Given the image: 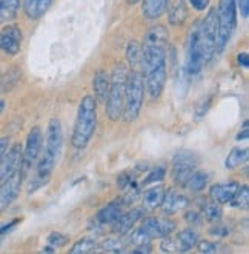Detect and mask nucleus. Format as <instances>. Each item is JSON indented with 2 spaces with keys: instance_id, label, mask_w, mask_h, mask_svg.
<instances>
[{
  "instance_id": "obj_33",
  "label": "nucleus",
  "mask_w": 249,
  "mask_h": 254,
  "mask_svg": "<svg viewBox=\"0 0 249 254\" xmlns=\"http://www.w3.org/2000/svg\"><path fill=\"white\" fill-rule=\"evenodd\" d=\"M68 236L62 234V233H57V231H52L50 236H48V245L52 247V248H57V247H65L68 244Z\"/></svg>"
},
{
  "instance_id": "obj_29",
  "label": "nucleus",
  "mask_w": 249,
  "mask_h": 254,
  "mask_svg": "<svg viewBox=\"0 0 249 254\" xmlns=\"http://www.w3.org/2000/svg\"><path fill=\"white\" fill-rule=\"evenodd\" d=\"M96 248H97V244L93 239H80V241H77L74 247L69 250V253L71 254H90V253H94Z\"/></svg>"
},
{
  "instance_id": "obj_4",
  "label": "nucleus",
  "mask_w": 249,
  "mask_h": 254,
  "mask_svg": "<svg viewBox=\"0 0 249 254\" xmlns=\"http://www.w3.org/2000/svg\"><path fill=\"white\" fill-rule=\"evenodd\" d=\"M145 100V80L140 71H128L123 97V119L131 124L139 117Z\"/></svg>"
},
{
  "instance_id": "obj_12",
  "label": "nucleus",
  "mask_w": 249,
  "mask_h": 254,
  "mask_svg": "<svg viewBox=\"0 0 249 254\" xmlns=\"http://www.w3.org/2000/svg\"><path fill=\"white\" fill-rule=\"evenodd\" d=\"M20 162H22V146L20 143H14L9 149H6V153L3 154L2 160H0V184L20 170Z\"/></svg>"
},
{
  "instance_id": "obj_21",
  "label": "nucleus",
  "mask_w": 249,
  "mask_h": 254,
  "mask_svg": "<svg viewBox=\"0 0 249 254\" xmlns=\"http://www.w3.org/2000/svg\"><path fill=\"white\" fill-rule=\"evenodd\" d=\"M122 214V202L114 200L103 206L96 216V222L100 225H111V223Z\"/></svg>"
},
{
  "instance_id": "obj_3",
  "label": "nucleus",
  "mask_w": 249,
  "mask_h": 254,
  "mask_svg": "<svg viewBox=\"0 0 249 254\" xmlns=\"http://www.w3.org/2000/svg\"><path fill=\"white\" fill-rule=\"evenodd\" d=\"M97 127V100L93 96H85L79 105L71 143L76 149H83L93 139Z\"/></svg>"
},
{
  "instance_id": "obj_18",
  "label": "nucleus",
  "mask_w": 249,
  "mask_h": 254,
  "mask_svg": "<svg viewBox=\"0 0 249 254\" xmlns=\"http://www.w3.org/2000/svg\"><path fill=\"white\" fill-rule=\"evenodd\" d=\"M52 5V0H23V12L28 19L37 20L45 16Z\"/></svg>"
},
{
  "instance_id": "obj_23",
  "label": "nucleus",
  "mask_w": 249,
  "mask_h": 254,
  "mask_svg": "<svg viewBox=\"0 0 249 254\" xmlns=\"http://www.w3.org/2000/svg\"><path fill=\"white\" fill-rule=\"evenodd\" d=\"M168 0H143L142 12L148 20H157L166 12Z\"/></svg>"
},
{
  "instance_id": "obj_2",
  "label": "nucleus",
  "mask_w": 249,
  "mask_h": 254,
  "mask_svg": "<svg viewBox=\"0 0 249 254\" xmlns=\"http://www.w3.org/2000/svg\"><path fill=\"white\" fill-rule=\"evenodd\" d=\"M63 146V128L58 119H51L48 128H47V136L42 145V151L39 154V159L36 162V173L31 179V182L28 185V192L33 194L42 187H45L51 174L55 168L57 159L62 153Z\"/></svg>"
},
{
  "instance_id": "obj_17",
  "label": "nucleus",
  "mask_w": 249,
  "mask_h": 254,
  "mask_svg": "<svg viewBox=\"0 0 249 254\" xmlns=\"http://www.w3.org/2000/svg\"><path fill=\"white\" fill-rule=\"evenodd\" d=\"M172 239V245H174V251H189L193 250L197 242H199V234L196 230L193 228H186V230H182L175 234L174 237L171 236Z\"/></svg>"
},
{
  "instance_id": "obj_5",
  "label": "nucleus",
  "mask_w": 249,
  "mask_h": 254,
  "mask_svg": "<svg viewBox=\"0 0 249 254\" xmlns=\"http://www.w3.org/2000/svg\"><path fill=\"white\" fill-rule=\"evenodd\" d=\"M217 9L215 53H222L237 28V0H220Z\"/></svg>"
},
{
  "instance_id": "obj_14",
  "label": "nucleus",
  "mask_w": 249,
  "mask_h": 254,
  "mask_svg": "<svg viewBox=\"0 0 249 254\" xmlns=\"http://www.w3.org/2000/svg\"><path fill=\"white\" fill-rule=\"evenodd\" d=\"M189 200L185 194H182L180 191H177L175 188H169L168 191H165V196H163V200H162V206L163 211L166 214H175L188 206Z\"/></svg>"
},
{
  "instance_id": "obj_41",
  "label": "nucleus",
  "mask_w": 249,
  "mask_h": 254,
  "mask_svg": "<svg viewBox=\"0 0 249 254\" xmlns=\"http://www.w3.org/2000/svg\"><path fill=\"white\" fill-rule=\"evenodd\" d=\"M237 62H239V65H240V66H243V68H248V66H249L248 53H242V54H239V56H237Z\"/></svg>"
},
{
  "instance_id": "obj_24",
  "label": "nucleus",
  "mask_w": 249,
  "mask_h": 254,
  "mask_svg": "<svg viewBox=\"0 0 249 254\" xmlns=\"http://www.w3.org/2000/svg\"><path fill=\"white\" fill-rule=\"evenodd\" d=\"M126 61L131 65V69L142 72V66H143V48H142V45L139 42L133 40V42L128 43V47H126Z\"/></svg>"
},
{
  "instance_id": "obj_42",
  "label": "nucleus",
  "mask_w": 249,
  "mask_h": 254,
  "mask_svg": "<svg viewBox=\"0 0 249 254\" xmlns=\"http://www.w3.org/2000/svg\"><path fill=\"white\" fill-rule=\"evenodd\" d=\"M248 122H245L243 125V131L240 129V134H237V140H243V139H248Z\"/></svg>"
},
{
  "instance_id": "obj_39",
  "label": "nucleus",
  "mask_w": 249,
  "mask_h": 254,
  "mask_svg": "<svg viewBox=\"0 0 249 254\" xmlns=\"http://www.w3.org/2000/svg\"><path fill=\"white\" fill-rule=\"evenodd\" d=\"M211 234L218 236V237H223V236H228L229 231H228L226 227H214V228H211Z\"/></svg>"
},
{
  "instance_id": "obj_16",
  "label": "nucleus",
  "mask_w": 249,
  "mask_h": 254,
  "mask_svg": "<svg viewBox=\"0 0 249 254\" xmlns=\"http://www.w3.org/2000/svg\"><path fill=\"white\" fill-rule=\"evenodd\" d=\"M143 216V210H131L128 213H122L119 217H117L111 225H112V231L115 234H126L136 227V223L142 219Z\"/></svg>"
},
{
  "instance_id": "obj_37",
  "label": "nucleus",
  "mask_w": 249,
  "mask_h": 254,
  "mask_svg": "<svg viewBox=\"0 0 249 254\" xmlns=\"http://www.w3.org/2000/svg\"><path fill=\"white\" fill-rule=\"evenodd\" d=\"M239 8L242 12V17L246 19L249 14V0H239Z\"/></svg>"
},
{
  "instance_id": "obj_26",
  "label": "nucleus",
  "mask_w": 249,
  "mask_h": 254,
  "mask_svg": "<svg viewBox=\"0 0 249 254\" xmlns=\"http://www.w3.org/2000/svg\"><path fill=\"white\" fill-rule=\"evenodd\" d=\"M208 181H209V177H208V174H206V173H204V171H197V170H194V171H193V174L189 176V179L186 181L185 187H186L189 191L199 192V191H203L204 188H206Z\"/></svg>"
},
{
  "instance_id": "obj_20",
  "label": "nucleus",
  "mask_w": 249,
  "mask_h": 254,
  "mask_svg": "<svg viewBox=\"0 0 249 254\" xmlns=\"http://www.w3.org/2000/svg\"><path fill=\"white\" fill-rule=\"evenodd\" d=\"M163 196H165L163 185H154L148 188L146 191H143V196H142L143 208L145 210H155V208L162 205Z\"/></svg>"
},
{
  "instance_id": "obj_13",
  "label": "nucleus",
  "mask_w": 249,
  "mask_h": 254,
  "mask_svg": "<svg viewBox=\"0 0 249 254\" xmlns=\"http://www.w3.org/2000/svg\"><path fill=\"white\" fill-rule=\"evenodd\" d=\"M175 222L171 219H163V217H149L142 223V230L148 234L151 239H162L165 236L172 234L175 231Z\"/></svg>"
},
{
  "instance_id": "obj_44",
  "label": "nucleus",
  "mask_w": 249,
  "mask_h": 254,
  "mask_svg": "<svg viewBox=\"0 0 249 254\" xmlns=\"http://www.w3.org/2000/svg\"><path fill=\"white\" fill-rule=\"evenodd\" d=\"M3 110H5V102H3V100H0V114L3 113Z\"/></svg>"
},
{
  "instance_id": "obj_35",
  "label": "nucleus",
  "mask_w": 249,
  "mask_h": 254,
  "mask_svg": "<svg viewBox=\"0 0 249 254\" xmlns=\"http://www.w3.org/2000/svg\"><path fill=\"white\" fill-rule=\"evenodd\" d=\"M189 3L197 11H204L209 6V0H189Z\"/></svg>"
},
{
  "instance_id": "obj_40",
  "label": "nucleus",
  "mask_w": 249,
  "mask_h": 254,
  "mask_svg": "<svg viewBox=\"0 0 249 254\" xmlns=\"http://www.w3.org/2000/svg\"><path fill=\"white\" fill-rule=\"evenodd\" d=\"M8 145H9V139H8V137H3V139H0V160H2L3 154L6 153V149H8Z\"/></svg>"
},
{
  "instance_id": "obj_30",
  "label": "nucleus",
  "mask_w": 249,
  "mask_h": 254,
  "mask_svg": "<svg viewBox=\"0 0 249 254\" xmlns=\"http://www.w3.org/2000/svg\"><path fill=\"white\" fill-rule=\"evenodd\" d=\"M229 203L234 208H243V210H246L248 205H249V191H248V187L246 185L240 187V190L237 191V194L234 196V199Z\"/></svg>"
},
{
  "instance_id": "obj_22",
  "label": "nucleus",
  "mask_w": 249,
  "mask_h": 254,
  "mask_svg": "<svg viewBox=\"0 0 249 254\" xmlns=\"http://www.w3.org/2000/svg\"><path fill=\"white\" fill-rule=\"evenodd\" d=\"M93 88H94V99L97 102H105L108 96V89H109V76L106 71L99 69L94 76L93 80Z\"/></svg>"
},
{
  "instance_id": "obj_1",
  "label": "nucleus",
  "mask_w": 249,
  "mask_h": 254,
  "mask_svg": "<svg viewBox=\"0 0 249 254\" xmlns=\"http://www.w3.org/2000/svg\"><path fill=\"white\" fill-rule=\"evenodd\" d=\"M168 29L163 25H154L146 31L143 37V80L145 88L152 100L162 96L166 83V47H168Z\"/></svg>"
},
{
  "instance_id": "obj_19",
  "label": "nucleus",
  "mask_w": 249,
  "mask_h": 254,
  "mask_svg": "<svg viewBox=\"0 0 249 254\" xmlns=\"http://www.w3.org/2000/svg\"><path fill=\"white\" fill-rule=\"evenodd\" d=\"M166 11L171 25H182L188 17L186 0H168Z\"/></svg>"
},
{
  "instance_id": "obj_9",
  "label": "nucleus",
  "mask_w": 249,
  "mask_h": 254,
  "mask_svg": "<svg viewBox=\"0 0 249 254\" xmlns=\"http://www.w3.org/2000/svg\"><path fill=\"white\" fill-rule=\"evenodd\" d=\"M199 165V157L193 151L182 149L172 159V182L175 185H183Z\"/></svg>"
},
{
  "instance_id": "obj_28",
  "label": "nucleus",
  "mask_w": 249,
  "mask_h": 254,
  "mask_svg": "<svg viewBox=\"0 0 249 254\" xmlns=\"http://www.w3.org/2000/svg\"><path fill=\"white\" fill-rule=\"evenodd\" d=\"M222 216H223V211H222L220 203H217L214 200L204 203V206H203V217L206 219L208 222L215 223V222H218V220L222 219Z\"/></svg>"
},
{
  "instance_id": "obj_34",
  "label": "nucleus",
  "mask_w": 249,
  "mask_h": 254,
  "mask_svg": "<svg viewBox=\"0 0 249 254\" xmlns=\"http://www.w3.org/2000/svg\"><path fill=\"white\" fill-rule=\"evenodd\" d=\"M197 247H199V251L200 253H204V254H211V253H215L217 251V245L214 242H209V241L197 242Z\"/></svg>"
},
{
  "instance_id": "obj_15",
  "label": "nucleus",
  "mask_w": 249,
  "mask_h": 254,
  "mask_svg": "<svg viewBox=\"0 0 249 254\" xmlns=\"http://www.w3.org/2000/svg\"><path fill=\"white\" fill-rule=\"evenodd\" d=\"M240 184L236 182V181H231V182H226V184H217V185H212L211 190H209V194H211V199L217 203H229L234 196L237 194V191L240 190Z\"/></svg>"
},
{
  "instance_id": "obj_10",
  "label": "nucleus",
  "mask_w": 249,
  "mask_h": 254,
  "mask_svg": "<svg viewBox=\"0 0 249 254\" xmlns=\"http://www.w3.org/2000/svg\"><path fill=\"white\" fill-rule=\"evenodd\" d=\"M23 179L25 177L19 170L0 184V214L5 213L8 208L14 203V200L19 197Z\"/></svg>"
},
{
  "instance_id": "obj_7",
  "label": "nucleus",
  "mask_w": 249,
  "mask_h": 254,
  "mask_svg": "<svg viewBox=\"0 0 249 254\" xmlns=\"http://www.w3.org/2000/svg\"><path fill=\"white\" fill-rule=\"evenodd\" d=\"M208 64L206 57L203 54L201 45L199 40V31H197V22L189 29V34L186 39V48H185V72L188 76H196L201 72L204 65Z\"/></svg>"
},
{
  "instance_id": "obj_31",
  "label": "nucleus",
  "mask_w": 249,
  "mask_h": 254,
  "mask_svg": "<svg viewBox=\"0 0 249 254\" xmlns=\"http://www.w3.org/2000/svg\"><path fill=\"white\" fill-rule=\"evenodd\" d=\"M165 174H166V171H165L163 167H157V168L151 170V173L146 176V179L142 182V185L146 187V185H151V184H155V182H162L165 179Z\"/></svg>"
},
{
  "instance_id": "obj_6",
  "label": "nucleus",
  "mask_w": 249,
  "mask_h": 254,
  "mask_svg": "<svg viewBox=\"0 0 249 254\" xmlns=\"http://www.w3.org/2000/svg\"><path fill=\"white\" fill-rule=\"evenodd\" d=\"M128 69L123 65H117L109 76V89L105 100V111L109 121L117 122L123 113V97H125V82Z\"/></svg>"
},
{
  "instance_id": "obj_32",
  "label": "nucleus",
  "mask_w": 249,
  "mask_h": 254,
  "mask_svg": "<svg viewBox=\"0 0 249 254\" xmlns=\"http://www.w3.org/2000/svg\"><path fill=\"white\" fill-rule=\"evenodd\" d=\"M123 245L125 244L120 241V239L109 237V239H106L103 244H101V250L111 251V253H120V251H123Z\"/></svg>"
},
{
  "instance_id": "obj_43",
  "label": "nucleus",
  "mask_w": 249,
  "mask_h": 254,
  "mask_svg": "<svg viewBox=\"0 0 249 254\" xmlns=\"http://www.w3.org/2000/svg\"><path fill=\"white\" fill-rule=\"evenodd\" d=\"M139 2H142V0H126V3H129V5H136Z\"/></svg>"
},
{
  "instance_id": "obj_36",
  "label": "nucleus",
  "mask_w": 249,
  "mask_h": 254,
  "mask_svg": "<svg viewBox=\"0 0 249 254\" xmlns=\"http://www.w3.org/2000/svg\"><path fill=\"white\" fill-rule=\"evenodd\" d=\"M185 219H186L188 223H193V225H199V223L201 222V216L197 211H189V213H186Z\"/></svg>"
},
{
  "instance_id": "obj_27",
  "label": "nucleus",
  "mask_w": 249,
  "mask_h": 254,
  "mask_svg": "<svg viewBox=\"0 0 249 254\" xmlns=\"http://www.w3.org/2000/svg\"><path fill=\"white\" fill-rule=\"evenodd\" d=\"M246 160H248V148H234L228 154L225 165L228 170H234V168L243 165Z\"/></svg>"
},
{
  "instance_id": "obj_11",
  "label": "nucleus",
  "mask_w": 249,
  "mask_h": 254,
  "mask_svg": "<svg viewBox=\"0 0 249 254\" xmlns=\"http://www.w3.org/2000/svg\"><path fill=\"white\" fill-rule=\"evenodd\" d=\"M23 34L17 25H6L0 31V51L6 56H16L20 53Z\"/></svg>"
},
{
  "instance_id": "obj_25",
  "label": "nucleus",
  "mask_w": 249,
  "mask_h": 254,
  "mask_svg": "<svg viewBox=\"0 0 249 254\" xmlns=\"http://www.w3.org/2000/svg\"><path fill=\"white\" fill-rule=\"evenodd\" d=\"M20 9V0H0V25L16 19Z\"/></svg>"
},
{
  "instance_id": "obj_38",
  "label": "nucleus",
  "mask_w": 249,
  "mask_h": 254,
  "mask_svg": "<svg viewBox=\"0 0 249 254\" xmlns=\"http://www.w3.org/2000/svg\"><path fill=\"white\" fill-rule=\"evenodd\" d=\"M19 222H20V219H16V220H12V222H9V223H5V225H0V234H3V233H8V231H11L14 227L17 225Z\"/></svg>"
},
{
  "instance_id": "obj_8",
  "label": "nucleus",
  "mask_w": 249,
  "mask_h": 254,
  "mask_svg": "<svg viewBox=\"0 0 249 254\" xmlns=\"http://www.w3.org/2000/svg\"><path fill=\"white\" fill-rule=\"evenodd\" d=\"M43 145V134L39 127H34L31 131L28 132L25 148L22 149V162H20V173L23 177L33 170L36 162L39 159V154L42 151Z\"/></svg>"
}]
</instances>
